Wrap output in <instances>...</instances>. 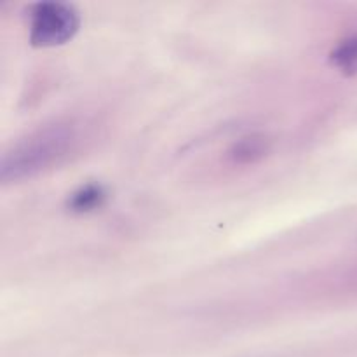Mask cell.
Listing matches in <instances>:
<instances>
[{
    "instance_id": "6da1fadb",
    "label": "cell",
    "mask_w": 357,
    "mask_h": 357,
    "mask_svg": "<svg viewBox=\"0 0 357 357\" xmlns=\"http://www.w3.org/2000/svg\"><path fill=\"white\" fill-rule=\"evenodd\" d=\"M87 128L75 117H66L40 126L14 142L0 159L3 185L33 180L68 162L80 152Z\"/></svg>"
},
{
    "instance_id": "7a4b0ae2",
    "label": "cell",
    "mask_w": 357,
    "mask_h": 357,
    "mask_svg": "<svg viewBox=\"0 0 357 357\" xmlns=\"http://www.w3.org/2000/svg\"><path fill=\"white\" fill-rule=\"evenodd\" d=\"M80 17L75 7L65 2L45 0L28 10V38L35 47H58L75 37Z\"/></svg>"
},
{
    "instance_id": "3957f363",
    "label": "cell",
    "mask_w": 357,
    "mask_h": 357,
    "mask_svg": "<svg viewBox=\"0 0 357 357\" xmlns=\"http://www.w3.org/2000/svg\"><path fill=\"white\" fill-rule=\"evenodd\" d=\"M272 149V142L264 132H251V135L243 136L237 142L232 143L227 150V160L234 167H248L255 166L260 160L268 155Z\"/></svg>"
},
{
    "instance_id": "277c9868",
    "label": "cell",
    "mask_w": 357,
    "mask_h": 357,
    "mask_svg": "<svg viewBox=\"0 0 357 357\" xmlns=\"http://www.w3.org/2000/svg\"><path fill=\"white\" fill-rule=\"evenodd\" d=\"M107 199V190L100 183H87L77 188L68 199V209L72 213H91L101 208Z\"/></svg>"
},
{
    "instance_id": "5b68a950",
    "label": "cell",
    "mask_w": 357,
    "mask_h": 357,
    "mask_svg": "<svg viewBox=\"0 0 357 357\" xmlns=\"http://www.w3.org/2000/svg\"><path fill=\"white\" fill-rule=\"evenodd\" d=\"M330 63L345 75L357 73V31L335 45L330 52Z\"/></svg>"
}]
</instances>
